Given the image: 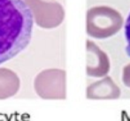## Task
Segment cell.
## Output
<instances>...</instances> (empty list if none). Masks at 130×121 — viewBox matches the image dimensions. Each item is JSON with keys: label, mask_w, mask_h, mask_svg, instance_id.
<instances>
[{"label": "cell", "mask_w": 130, "mask_h": 121, "mask_svg": "<svg viewBox=\"0 0 130 121\" xmlns=\"http://www.w3.org/2000/svg\"><path fill=\"white\" fill-rule=\"evenodd\" d=\"M122 80H123V83L130 88V63L124 67L123 73H122Z\"/></svg>", "instance_id": "obj_6"}, {"label": "cell", "mask_w": 130, "mask_h": 121, "mask_svg": "<svg viewBox=\"0 0 130 121\" xmlns=\"http://www.w3.org/2000/svg\"><path fill=\"white\" fill-rule=\"evenodd\" d=\"M123 17L115 9L105 5L87 12V33L95 38H107L115 35L123 25Z\"/></svg>", "instance_id": "obj_2"}, {"label": "cell", "mask_w": 130, "mask_h": 121, "mask_svg": "<svg viewBox=\"0 0 130 121\" xmlns=\"http://www.w3.org/2000/svg\"><path fill=\"white\" fill-rule=\"evenodd\" d=\"M110 67L107 54L94 42L87 40V74L96 78L104 77L109 72Z\"/></svg>", "instance_id": "obj_3"}, {"label": "cell", "mask_w": 130, "mask_h": 121, "mask_svg": "<svg viewBox=\"0 0 130 121\" xmlns=\"http://www.w3.org/2000/svg\"><path fill=\"white\" fill-rule=\"evenodd\" d=\"M120 95V87L110 77L94 82L87 88V97L89 99H116Z\"/></svg>", "instance_id": "obj_4"}, {"label": "cell", "mask_w": 130, "mask_h": 121, "mask_svg": "<svg viewBox=\"0 0 130 121\" xmlns=\"http://www.w3.org/2000/svg\"><path fill=\"white\" fill-rule=\"evenodd\" d=\"M125 36H126V39L127 42V54L130 56V14L127 19L126 21V25H125Z\"/></svg>", "instance_id": "obj_5"}, {"label": "cell", "mask_w": 130, "mask_h": 121, "mask_svg": "<svg viewBox=\"0 0 130 121\" xmlns=\"http://www.w3.org/2000/svg\"><path fill=\"white\" fill-rule=\"evenodd\" d=\"M34 19L23 0H0V65L29 45Z\"/></svg>", "instance_id": "obj_1"}]
</instances>
